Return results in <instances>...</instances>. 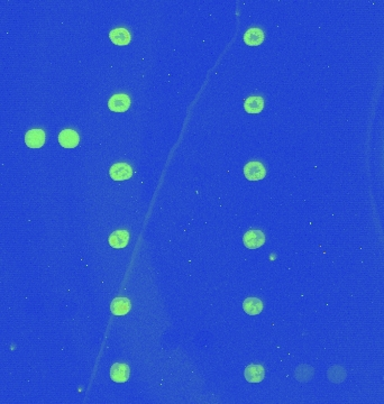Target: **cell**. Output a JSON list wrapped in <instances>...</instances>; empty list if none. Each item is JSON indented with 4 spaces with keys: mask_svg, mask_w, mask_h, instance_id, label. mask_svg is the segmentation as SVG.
Instances as JSON below:
<instances>
[{
    "mask_svg": "<svg viewBox=\"0 0 384 404\" xmlns=\"http://www.w3.org/2000/svg\"><path fill=\"white\" fill-rule=\"evenodd\" d=\"M244 175L250 181H259L265 178L267 171H265V168L262 163L253 161L247 163L244 167Z\"/></svg>",
    "mask_w": 384,
    "mask_h": 404,
    "instance_id": "cell-1",
    "label": "cell"
},
{
    "mask_svg": "<svg viewBox=\"0 0 384 404\" xmlns=\"http://www.w3.org/2000/svg\"><path fill=\"white\" fill-rule=\"evenodd\" d=\"M109 175L115 181H125L132 178L133 170L127 163H117L110 168Z\"/></svg>",
    "mask_w": 384,
    "mask_h": 404,
    "instance_id": "cell-2",
    "label": "cell"
},
{
    "mask_svg": "<svg viewBox=\"0 0 384 404\" xmlns=\"http://www.w3.org/2000/svg\"><path fill=\"white\" fill-rule=\"evenodd\" d=\"M131 106V98L125 93H117L108 100V107L111 111L124 112Z\"/></svg>",
    "mask_w": 384,
    "mask_h": 404,
    "instance_id": "cell-3",
    "label": "cell"
},
{
    "mask_svg": "<svg viewBox=\"0 0 384 404\" xmlns=\"http://www.w3.org/2000/svg\"><path fill=\"white\" fill-rule=\"evenodd\" d=\"M243 243H244L245 247L250 249H255L261 247L265 243V235L261 230H250L243 237Z\"/></svg>",
    "mask_w": 384,
    "mask_h": 404,
    "instance_id": "cell-4",
    "label": "cell"
},
{
    "mask_svg": "<svg viewBox=\"0 0 384 404\" xmlns=\"http://www.w3.org/2000/svg\"><path fill=\"white\" fill-rule=\"evenodd\" d=\"M131 375V369L127 364L116 363L110 368V378L116 383H125Z\"/></svg>",
    "mask_w": 384,
    "mask_h": 404,
    "instance_id": "cell-5",
    "label": "cell"
},
{
    "mask_svg": "<svg viewBox=\"0 0 384 404\" xmlns=\"http://www.w3.org/2000/svg\"><path fill=\"white\" fill-rule=\"evenodd\" d=\"M59 143L64 149H75L78 146L80 137L79 134L73 129H64L59 134Z\"/></svg>",
    "mask_w": 384,
    "mask_h": 404,
    "instance_id": "cell-6",
    "label": "cell"
},
{
    "mask_svg": "<svg viewBox=\"0 0 384 404\" xmlns=\"http://www.w3.org/2000/svg\"><path fill=\"white\" fill-rule=\"evenodd\" d=\"M25 143L30 149H41L45 143V133L42 129H31L25 135Z\"/></svg>",
    "mask_w": 384,
    "mask_h": 404,
    "instance_id": "cell-7",
    "label": "cell"
},
{
    "mask_svg": "<svg viewBox=\"0 0 384 404\" xmlns=\"http://www.w3.org/2000/svg\"><path fill=\"white\" fill-rule=\"evenodd\" d=\"M244 376L247 382L250 383H259L262 382L265 377V369L261 365L252 364L245 368Z\"/></svg>",
    "mask_w": 384,
    "mask_h": 404,
    "instance_id": "cell-8",
    "label": "cell"
},
{
    "mask_svg": "<svg viewBox=\"0 0 384 404\" xmlns=\"http://www.w3.org/2000/svg\"><path fill=\"white\" fill-rule=\"evenodd\" d=\"M108 242L112 248H125L129 242V232L127 230H116L109 236Z\"/></svg>",
    "mask_w": 384,
    "mask_h": 404,
    "instance_id": "cell-9",
    "label": "cell"
},
{
    "mask_svg": "<svg viewBox=\"0 0 384 404\" xmlns=\"http://www.w3.org/2000/svg\"><path fill=\"white\" fill-rule=\"evenodd\" d=\"M132 308L131 301L127 298H117L111 302L110 310L111 314L115 316H125Z\"/></svg>",
    "mask_w": 384,
    "mask_h": 404,
    "instance_id": "cell-10",
    "label": "cell"
},
{
    "mask_svg": "<svg viewBox=\"0 0 384 404\" xmlns=\"http://www.w3.org/2000/svg\"><path fill=\"white\" fill-rule=\"evenodd\" d=\"M109 38L116 45H127L131 42V34L125 28H115L109 33Z\"/></svg>",
    "mask_w": 384,
    "mask_h": 404,
    "instance_id": "cell-11",
    "label": "cell"
},
{
    "mask_svg": "<svg viewBox=\"0 0 384 404\" xmlns=\"http://www.w3.org/2000/svg\"><path fill=\"white\" fill-rule=\"evenodd\" d=\"M264 32L259 28H251L244 35V42L250 46H257L264 41Z\"/></svg>",
    "mask_w": 384,
    "mask_h": 404,
    "instance_id": "cell-12",
    "label": "cell"
},
{
    "mask_svg": "<svg viewBox=\"0 0 384 404\" xmlns=\"http://www.w3.org/2000/svg\"><path fill=\"white\" fill-rule=\"evenodd\" d=\"M243 309L250 316H257L263 310V302L257 298H247L243 303Z\"/></svg>",
    "mask_w": 384,
    "mask_h": 404,
    "instance_id": "cell-13",
    "label": "cell"
},
{
    "mask_svg": "<svg viewBox=\"0 0 384 404\" xmlns=\"http://www.w3.org/2000/svg\"><path fill=\"white\" fill-rule=\"evenodd\" d=\"M244 108L248 113H258L263 110L264 100L261 97L252 96L245 100Z\"/></svg>",
    "mask_w": 384,
    "mask_h": 404,
    "instance_id": "cell-14",
    "label": "cell"
},
{
    "mask_svg": "<svg viewBox=\"0 0 384 404\" xmlns=\"http://www.w3.org/2000/svg\"><path fill=\"white\" fill-rule=\"evenodd\" d=\"M327 376L332 383H342L346 378V372L341 366H332L327 373Z\"/></svg>",
    "mask_w": 384,
    "mask_h": 404,
    "instance_id": "cell-15",
    "label": "cell"
}]
</instances>
